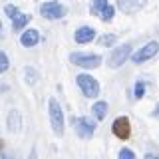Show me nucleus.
<instances>
[{
  "label": "nucleus",
  "mask_w": 159,
  "mask_h": 159,
  "mask_svg": "<svg viewBox=\"0 0 159 159\" xmlns=\"http://www.w3.org/2000/svg\"><path fill=\"white\" fill-rule=\"evenodd\" d=\"M113 42H116V36H113V34H103V36L98 40L99 46H111Z\"/></svg>",
  "instance_id": "nucleus-17"
},
{
  "label": "nucleus",
  "mask_w": 159,
  "mask_h": 159,
  "mask_svg": "<svg viewBox=\"0 0 159 159\" xmlns=\"http://www.w3.org/2000/svg\"><path fill=\"white\" fill-rule=\"evenodd\" d=\"M48 111H50V123H52L54 133L56 135H64V127H66V123H64V111H62L56 98L48 99Z\"/></svg>",
  "instance_id": "nucleus-1"
},
{
  "label": "nucleus",
  "mask_w": 159,
  "mask_h": 159,
  "mask_svg": "<svg viewBox=\"0 0 159 159\" xmlns=\"http://www.w3.org/2000/svg\"><path fill=\"white\" fill-rule=\"evenodd\" d=\"M30 14H16V16L12 18V30L14 32H18V30H22L24 26H26V24L30 22Z\"/></svg>",
  "instance_id": "nucleus-13"
},
{
  "label": "nucleus",
  "mask_w": 159,
  "mask_h": 159,
  "mask_svg": "<svg viewBox=\"0 0 159 159\" xmlns=\"http://www.w3.org/2000/svg\"><path fill=\"white\" fill-rule=\"evenodd\" d=\"M117 2H119V8L127 14V12H135L141 6H145L147 0H117Z\"/></svg>",
  "instance_id": "nucleus-11"
},
{
  "label": "nucleus",
  "mask_w": 159,
  "mask_h": 159,
  "mask_svg": "<svg viewBox=\"0 0 159 159\" xmlns=\"http://www.w3.org/2000/svg\"><path fill=\"white\" fill-rule=\"evenodd\" d=\"M92 111H93V117H96L98 121H102V119L107 116V103L106 102H96L92 106Z\"/></svg>",
  "instance_id": "nucleus-12"
},
{
  "label": "nucleus",
  "mask_w": 159,
  "mask_h": 159,
  "mask_svg": "<svg viewBox=\"0 0 159 159\" xmlns=\"http://www.w3.org/2000/svg\"><path fill=\"white\" fill-rule=\"evenodd\" d=\"M113 133H116V137H119V139L129 137V133H131V123H129V119L125 116H119L116 121H113Z\"/></svg>",
  "instance_id": "nucleus-8"
},
{
  "label": "nucleus",
  "mask_w": 159,
  "mask_h": 159,
  "mask_svg": "<svg viewBox=\"0 0 159 159\" xmlns=\"http://www.w3.org/2000/svg\"><path fill=\"white\" fill-rule=\"evenodd\" d=\"M96 38V30L89 28V26H82L76 30V34H74V40H76L78 44H88L92 42V40Z\"/></svg>",
  "instance_id": "nucleus-9"
},
{
  "label": "nucleus",
  "mask_w": 159,
  "mask_h": 159,
  "mask_svg": "<svg viewBox=\"0 0 159 159\" xmlns=\"http://www.w3.org/2000/svg\"><path fill=\"white\" fill-rule=\"evenodd\" d=\"M143 93H145V82L139 80L135 84V98H143Z\"/></svg>",
  "instance_id": "nucleus-19"
},
{
  "label": "nucleus",
  "mask_w": 159,
  "mask_h": 159,
  "mask_svg": "<svg viewBox=\"0 0 159 159\" xmlns=\"http://www.w3.org/2000/svg\"><path fill=\"white\" fill-rule=\"evenodd\" d=\"M70 62L76 64L80 68H86V70H93L102 64V56L98 54H80V52H74L70 56Z\"/></svg>",
  "instance_id": "nucleus-4"
},
{
  "label": "nucleus",
  "mask_w": 159,
  "mask_h": 159,
  "mask_svg": "<svg viewBox=\"0 0 159 159\" xmlns=\"http://www.w3.org/2000/svg\"><path fill=\"white\" fill-rule=\"evenodd\" d=\"M145 159H159V157H157V155H153V153H147Z\"/></svg>",
  "instance_id": "nucleus-23"
},
{
  "label": "nucleus",
  "mask_w": 159,
  "mask_h": 159,
  "mask_svg": "<svg viewBox=\"0 0 159 159\" xmlns=\"http://www.w3.org/2000/svg\"><path fill=\"white\" fill-rule=\"evenodd\" d=\"M107 4V0H92V14L99 16V12L103 10V6Z\"/></svg>",
  "instance_id": "nucleus-16"
},
{
  "label": "nucleus",
  "mask_w": 159,
  "mask_h": 159,
  "mask_svg": "<svg viewBox=\"0 0 159 159\" xmlns=\"http://www.w3.org/2000/svg\"><path fill=\"white\" fill-rule=\"evenodd\" d=\"M0 34H2V22H0Z\"/></svg>",
  "instance_id": "nucleus-25"
},
{
  "label": "nucleus",
  "mask_w": 159,
  "mask_h": 159,
  "mask_svg": "<svg viewBox=\"0 0 159 159\" xmlns=\"http://www.w3.org/2000/svg\"><path fill=\"white\" fill-rule=\"evenodd\" d=\"M8 66H10V62H8V56L4 52H0V74H4L8 70Z\"/></svg>",
  "instance_id": "nucleus-18"
},
{
  "label": "nucleus",
  "mask_w": 159,
  "mask_h": 159,
  "mask_svg": "<svg viewBox=\"0 0 159 159\" xmlns=\"http://www.w3.org/2000/svg\"><path fill=\"white\" fill-rule=\"evenodd\" d=\"M8 129L10 131H18L20 129V113L16 109H12V111L8 113Z\"/></svg>",
  "instance_id": "nucleus-14"
},
{
  "label": "nucleus",
  "mask_w": 159,
  "mask_h": 159,
  "mask_svg": "<svg viewBox=\"0 0 159 159\" xmlns=\"http://www.w3.org/2000/svg\"><path fill=\"white\" fill-rule=\"evenodd\" d=\"M96 131V119L92 117H80L76 119V133L84 139H89Z\"/></svg>",
  "instance_id": "nucleus-6"
},
{
  "label": "nucleus",
  "mask_w": 159,
  "mask_h": 159,
  "mask_svg": "<svg viewBox=\"0 0 159 159\" xmlns=\"http://www.w3.org/2000/svg\"><path fill=\"white\" fill-rule=\"evenodd\" d=\"M117 159H135V153H133L131 149L123 147L121 151H119V157H117Z\"/></svg>",
  "instance_id": "nucleus-20"
},
{
  "label": "nucleus",
  "mask_w": 159,
  "mask_h": 159,
  "mask_svg": "<svg viewBox=\"0 0 159 159\" xmlns=\"http://www.w3.org/2000/svg\"><path fill=\"white\" fill-rule=\"evenodd\" d=\"M4 12H6V16H10V18H14L16 14H20V10L16 8V6H12V4H8L6 8H4Z\"/></svg>",
  "instance_id": "nucleus-21"
},
{
  "label": "nucleus",
  "mask_w": 159,
  "mask_h": 159,
  "mask_svg": "<svg viewBox=\"0 0 159 159\" xmlns=\"http://www.w3.org/2000/svg\"><path fill=\"white\" fill-rule=\"evenodd\" d=\"M26 80H28V84H36V72H34L32 68H26Z\"/></svg>",
  "instance_id": "nucleus-22"
},
{
  "label": "nucleus",
  "mask_w": 159,
  "mask_h": 159,
  "mask_svg": "<svg viewBox=\"0 0 159 159\" xmlns=\"http://www.w3.org/2000/svg\"><path fill=\"white\" fill-rule=\"evenodd\" d=\"M66 12H68L66 6L60 4L58 0H48V2H44L42 6H40V14L48 20H60V18L66 16Z\"/></svg>",
  "instance_id": "nucleus-3"
},
{
  "label": "nucleus",
  "mask_w": 159,
  "mask_h": 159,
  "mask_svg": "<svg viewBox=\"0 0 159 159\" xmlns=\"http://www.w3.org/2000/svg\"><path fill=\"white\" fill-rule=\"evenodd\" d=\"M2 159H4V157H2Z\"/></svg>",
  "instance_id": "nucleus-26"
},
{
  "label": "nucleus",
  "mask_w": 159,
  "mask_h": 159,
  "mask_svg": "<svg viewBox=\"0 0 159 159\" xmlns=\"http://www.w3.org/2000/svg\"><path fill=\"white\" fill-rule=\"evenodd\" d=\"M159 52V44L157 42H149V44H145L141 50H137L135 54H133V62L135 64H143V62H147L149 58H153L155 54Z\"/></svg>",
  "instance_id": "nucleus-7"
},
{
  "label": "nucleus",
  "mask_w": 159,
  "mask_h": 159,
  "mask_svg": "<svg viewBox=\"0 0 159 159\" xmlns=\"http://www.w3.org/2000/svg\"><path fill=\"white\" fill-rule=\"evenodd\" d=\"M38 42H40V32L34 30V28H28L26 32L20 36V44H22L24 48H32V46H36Z\"/></svg>",
  "instance_id": "nucleus-10"
},
{
  "label": "nucleus",
  "mask_w": 159,
  "mask_h": 159,
  "mask_svg": "<svg viewBox=\"0 0 159 159\" xmlns=\"http://www.w3.org/2000/svg\"><path fill=\"white\" fill-rule=\"evenodd\" d=\"M113 14H116V8H113L111 4L107 2L106 6H103V10L99 12V18H102L103 22H111V20H113Z\"/></svg>",
  "instance_id": "nucleus-15"
},
{
  "label": "nucleus",
  "mask_w": 159,
  "mask_h": 159,
  "mask_svg": "<svg viewBox=\"0 0 159 159\" xmlns=\"http://www.w3.org/2000/svg\"><path fill=\"white\" fill-rule=\"evenodd\" d=\"M76 82H78L80 89H82V93L86 98H98L99 84H98V80L93 76H89V74H80V76L76 78Z\"/></svg>",
  "instance_id": "nucleus-2"
},
{
  "label": "nucleus",
  "mask_w": 159,
  "mask_h": 159,
  "mask_svg": "<svg viewBox=\"0 0 159 159\" xmlns=\"http://www.w3.org/2000/svg\"><path fill=\"white\" fill-rule=\"evenodd\" d=\"M129 54H131V46H129V44H121V46H117L116 50H111V54H109L107 66L109 68L123 66V64H125V60L129 58Z\"/></svg>",
  "instance_id": "nucleus-5"
},
{
  "label": "nucleus",
  "mask_w": 159,
  "mask_h": 159,
  "mask_svg": "<svg viewBox=\"0 0 159 159\" xmlns=\"http://www.w3.org/2000/svg\"><path fill=\"white\" fill-rule=\"evenodd\" d=\"M28 159H36V151H34V149L30 151V157H28Z\"/></svg>",
  "instance_id": "nucleus-24"
}]
</instances>
